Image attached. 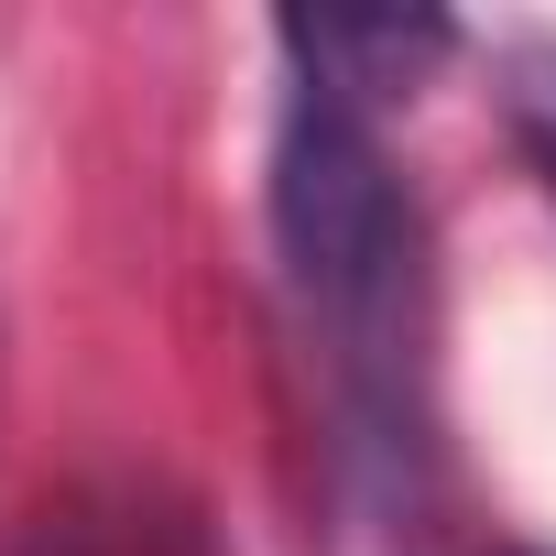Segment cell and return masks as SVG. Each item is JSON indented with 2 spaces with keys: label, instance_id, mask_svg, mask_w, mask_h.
Here are the masks:
<instances>
[{
  "label": "cell",
  "instance_id": "6da1fadb",
  "mask_svg": "<svg viewBox=\"0 0 556 556\" xmlns=\"http://www.w3.org/2000/svg\"><path fill=\"white\" fill-rule=\"evenodd\" d=\"M273 273L285 317L339 404L350 458L382 480H415L426 458V350H437V285H426V207L382 153V121L339 99H285L273 131Z\"/></svg>",
  "mask_w": 556,
  "mask_h": 556
},
{
  "label": "cell",
  "instance_id": "7a4b0ae2",
  "mask_svg": "<svg viewBox=\"0 0 556 556\" xmlns=\"http://www.w3.org/2000/svg\"><path fill=\"white\" fill-rule=\"evenodd\" d=\"M273 45H285L306 99H339V110L382 121L393 99H415L458 55V23L447 12H285Z\"/></svg>",
  "mask_w": 556,
  "mask_h": 556
},
{
  "label": "cell",
  "instance_id": "3957f363",
  "mask_svg": "<svg viewBox=\"0 0 556 556\" xmlns=\"http://www.w3.org/2000/svg\"><path fill=\"white\" fill-rule=\"evenodd\" d=\"M502 131L534 164V186L556 197V45H513L502 55Z\"/></svg>",
  "mask_w": 556,
  "mask_h": 556
},
{
  "label": "cell",
  "instance_id": "277c9868",
  "mask_svg": "<svg viewBox=\"0 0 556 556\" xmlns=\"http://www.w3.org/2000/svg\"><path fill=\"white\" fill-rule=\"evenodd\" d=\"M34 556H88V545H34Z\"/></svg>",
  "mask_w": 556,
  "mask_h": 556
},
{
  "label": "cell",
  "instance_id": "5b68a950",
  "mask_svg": "<svg viewBox=\"0 0 556 556\" xmlns=\"http://www.w3.org/2000/svg\"><path fill=\"white\" fill-rule=\"evenodd\" d=\"M502 556H534V545H502Z\"/></svg>",
  "mask_w": 556,
  "mask_h": 556
}]
</instances>
